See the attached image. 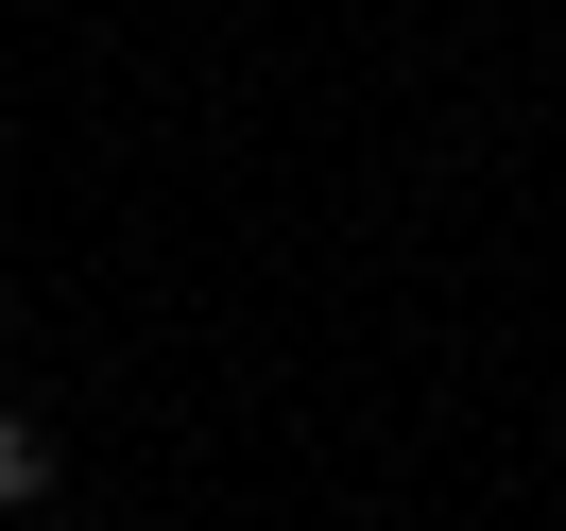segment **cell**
Listing matches in <instances>:
<instances>
[{
  "mask_svg": "<svg viewBox=\"0 0 566 531\" xmlns=\"http://www.w3.org/2000/svg\"><path fill=\"white\" fill-rule=\"evenodd\" d=\"M52 480H70L52 412H0V514H52Z\"/></svg>",
  "mask_w": 566,
  "mask_h": 531,
  "instance_id": "6da1fadb",
  "label": "cell"
},
{
  "mask_svg": "<svg viewBox=\"0 0 566 531\" xmlns=\"http://www.w3.org/2000/svg\"><path fill=\"white\" fill-rule=\"evenodd\" d=\"M0 531H35V514H0Z\"/></svg>",
  "mask_w": 566,
  "mask_h": 531,
  "instance_id": "7a4b0ae2",
  "label": "cell"
}]
</instances>
